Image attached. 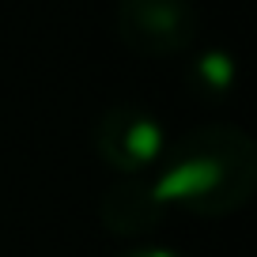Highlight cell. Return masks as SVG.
<instances>
[{
	"instance_id": "obj_1",
	"label": "cell",
	"mask_w": 257,
	"mask_h": 257,
	"mask_svg": "<svg viewBox=\"0 0 257 257\" xmlns=\"http://www.w3.org/2000/svg\"><path fill=\"white\" fill-rule=\"evenodd\" d=\"M155 193L167 208H182L204 219L238 212L257 185L253 140L238 125H201L167 144L152 170Z\"/></svg>"
},
{
	"instance_id": "obj_2",
	"label": "cell",
	"mask_w": 257,
	"mask_h": 257,
	"mask_svg": "<svg viewBox=\"0 0 257 257\" xmlns=\"http://www.w3.org/2000/svg\"><path fill=\"white\" fill-rule=\"evenodd\" d=\"M113 34L137 57H182L201 38V8L193 0H117Z\"/></svg>"
},
{
	"instance_id": "obj_3",
	"label": "cell",
	"mask_w": 257,
	"mask_h": 257,
	"mask_svg": "<svg viewBox=\"0 0 257 257\" xmlns=\"http://www.w3.org/2000/svg\"><path fill=\"white\" fill-rule=\"evenodd\" d=\"M95 152L121 178H148L167 152V128L137 106H113L95 121Z\"/></svg>"
},
{
	"instance_id": "obj_4",
	"label": "cell",
	"mask_w": 257,
	"mask_h": 257,
	"mask_svg": "<svg viewBox=\"0 0 257 257\" xmlns=\"http://www.w3.org/2000/svg\"><path fill=\"white\" fill-rule=\"evenodd\" d=\"M98 216L121 238H144V234H152L163 223L167 204L159 201L152 174L148 178H117L113 185H106Z\"/></svg>"
},
{
	"instance_id": "obj_5",
	"label": "cell",
	"mask_w": 257,
	"mask_h": 257,
	"mask_svg": "<svg viewBox=\"0 0 257 257\" xmlns=\"http://www.w3.org/2000/svg\"><path fill=\"white\" fill-rule=\"evenodd\" d=\"M193 83L208 95H227L234 87V61L223 49H204L193 57Z\"/></svg>"
},
{
	"instance_id": "obj_6",
	"label": "cell",
	"mask_w": 257,
	"mask_h": 257,
	"mask_svg": "<svg viewBox=\"0 0 257 257\" xmlns=\"http://www.w3.org/2000/svg\"><path fill=\"white\" fill-rule=\"evenodd\" d=\"M117 257H185L178 249H167V246H137V249H125Z\"/></svg>"
}]
</instances>
